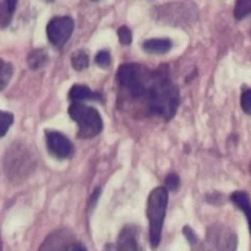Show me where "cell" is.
Listing matches in <instances>:
<instances>
[{"label": "cell", "mask_w": 251, "mask_h": 251, "mask_svg": "<svg viewBox=\"0 0 251 251\" xmlns=\"http://www.w3.org/2000/svg\"><path fill=\"white\" fill-rule=\"evenodd\" d=\"M12 124H13V115L0 110V138L6 135V132L12 126Z\"/></svg>", "instance_id": "obj_16"}, {"label": "cell", "mask_w": 251, "mask_h": 251, "mask_svg": "<svg viewBox=\"0 0 251 251\" xmlns=\"http://www.w3.org/2000/svg\"><path fill=\"white\" fill-rule=\"evenodd\" d=\"M118 35H119V41L122 43V44H129L131 43V40H132V34H131V31H129V28L128 26H121L119 29H118Z\"/></svg>", "instance_id": "obj_18"}, {"label": "cell", "mask_w": 251, "mask_h": 251, "mask_svg": "<svg viewBox=\"0 0 251 251\" xmlns=\"http://www.w3.org/2000/svg\"><path fill=\"white\" fill-rule=\"evenodd\" d=\"M46 143L49 151L57 159H66L74 153L72 143L63 134L56 131H46Z\"/></svg>", "instance_id": "obj_6"}, {"label": "cell", "mask_w": 251, "mask_h": 251, "mask_svg": "<svg viewBox=\"0 0 251 251\" xmlns=\"http://www.w3.org/2000/svg\"><path fill=\"white\" fill-rule=\"evenodd\" d=\"M90 65V59L88 54L84 50H78L74 56H72V66L76 71H82Z\"/></svg>", "instance_id": "obj_14"}, {"label": "cell", "mask_w": 251, "mask_h": 251, "mask_svg": "<svg viewBox=\"0 0 251 251\" xmlns=\"http://www.w3.org/2000/svg\"><path fill=\"white\" fill-rule=\"evenodd\" d=\"M31 154H25V151L18 147V149H13V150H9L7 151V156H6V172L9 175V178H13L16 174L18 176L24 178L22 175V171H31Z\"/></svg>", "instance_id": "obj_5"}, {"label": "cell", "mask_w": 251, "mask_h": 251, "mask_svg": "<svg viewBox=\"0 0 251 251\" xmlns=\"http://www.w3.org/2000/svg\"><path fill=\"white\" fill-rule=\"evenodd\" d=\"M47 62V54L44 50L38 49V50H32L29 54H28V65L31 69H38L41 66H44Z\"/></svg>", "instance_id": "obj_12"}, {"label": "cell", "mask_w": 251, "mask_h": 251, "mask_svg": "<svg viewBox=\"0 0 251 251\" xmlns=\"http://www.w3.org/2000/svg\"><path fill=\"white\" fill-rule=\"evenodd\" d=\"M16 3L18 0H3L0 1V26L6 28L10 21H12V15L16 9Z\"/></svg>", "instance_id": "obj_10"}, {"label": "cell", "mask_w": 251, "mask_h": 251, "mask_svg": "<svg viewBox=\"0 0 251 251\" xmlns=\"http://www.w3.org/2000/svg\"><path fill=\"white\" fill-rule=\"evenodd\" d=\"M100 94L91 91L87 85L75 84L69 91V100L71 101H84V100H99Z\"/></svg>", "instance_id": "obj_7"}, {"label": "cell", "mask_w": 251, "mask_h": 251, "mask_svg": "<svg viewBox=\"0 0 251 251\" xmlns=\"http://www.w3.org/2000/svg\"><path fill=\"white\" fill-rule=\"evenodd\" d=\"M231 200L234 201V204H235L237 207H240V209L244 212V215H246V218H247V221H249V226H250L251 232V201L250 199H249V196H247V193H244V191H237V193H234V194L231 196Z\"/></svg>", "instance_id": "obj_9"}, {"label": "cell", "mask_w": 251, "mask_h": 251, "mask_svg": "<svg viewBox=\"0 0 251 251\" xmlns=\"http://www.w3.org/2000/svg\"><path fill=\"white\" fill-rule=\"evenodd\" d=\"M166 206H168V188L163 187L154 188L149 197V204H147V216L150 221V244L153 249L159 246L162 238Z\"/></svg>", "instance_id": "obj_2"}, {"label": "cell", "mask_w": 251, "mask_h": 251, "mask_svg": "<svg viewBox=\"0 0 251 251\" xmlns=\"http://www.w3.org/2000/svg\"><path fill=\"white\" fill-rule=\"evenodd\" d=\"M12 74H13V66L9 62L0 59V91L7 85V82L12 78Z\"/></svg>", "instance_id": "obj_13"}, {"label": "cell", "mask_w": 251, "mask_h": 251, "mask_svg": "<svg viewBox=\"0 0 251 251\" xmlns=\"http://www.w3.org/2000/svg\"><path fill=\"white\" fill-rule=\"evenodd\" d=\"M234 15L237 19H243L251 15V0H237Z\"/></svg>", "instance_id": "obj_15"}, {"label": "cell", "mask_w": 251, "mask_h": 251, "mask_svg": "<svg viewBox=\"0 0 251 251\" xmlns=\"http://www.w3.org/2000/svg\"><path fill=\"white\" fill-rule=\"evenodd\" d=\"M165 182H166V188H168L169 191H175V190H178V187H179V178H178V175H175V174L168 175L166 179H165Z\"/></svg>", "instance_id": "obj_20"}, {"label": "cell", "mask_w": 251, "mask_h": 251, "mask_svg": "<svg viewBox=\"0 0 251 251\" xmlns=\"http://www.w3.org/2000/svg\"><path fill=\"white\" fill-rule=\"evenodd\" d=\"M110 62H112V59H110V54H109L107 50H101V51L97 53V56H96V63H97L100 68H107V66L110 65Z\"/></svg>", "instance_id": "obj_17"}, {"label": "cell", "mask_w": 251, "mask_h": 251, "mask_svg": "<svg viewBox=\"0 0 251 251\" xmlns=\"http://www.w3.org/2000/svg\"><path fill=\"white\" fill-rule=\"evenodd\" d=\"M118 249H119V250H137V249H138L132 228H128V226H126V228L121 232L119 243H118Z\"/></svg>", "instance_id": "obj_11"}, {"label": "cell", "mask_w": 251, "mask_h": 251, "mask_svg": "<svg viewBox=\"0 0 251 251\" xmlns=\"http://www.w3.org/2000/svg\"><path fill=\"white\" fill-rule=\"evenodd\" d=\"M140 99L146 101V107L150 115L160 116L166 121L175 115L179 103L178 90L171 82L165 68L147 71L144 90Z\"/></svg>", "instance_id": "obj_1"}, {"label": "cell", "mask_w": 251, "mask_h": 251, "mask_svg": "<svg viewBox=\"0 0 251 251\" xmlns=\"http://www.w3.org/2000/svg\"><path fill=\"white\" fill-rule=\"evenodd\" d=\"M172 47V41L169 38H151L143 43V49L147 53H166Z\"/></svg>", "instance_id": "obj_8"}, {"label": "cell", "mask_w": 251, "mask_h": 251, "mask_svg": "<svg viewBox=\"0 0 251 251\" xmlns=\"http://www.w3.org/2000/svg\"><path fill=\"white\" fill-rule=\"evenodd\" d=\"M184 232H185V235H188V241L190 243H197V238H196V235L194 234H191V231H190V228L188 226H185V229H184Z\"/></svg>", "instance_id": "obj_21"}, {"label": "cell", "mask_w": 251, "mask_h": 251, "mask_svg": "<svg viewBox=\"0 0 251 251\" xmlns=\"http://www.w3.org/2000/svg\"><path fill=\"white\" fill-rule=\"evenodd\" d=\"M241 106H243V110L246 113L251 115V88L246 90L243 93V97H241Z\"/></svg>", "instance_id": "obj_19"}, {"label": "cell", "mask_w": 251, "mask_h": 251, "mask_svg": "<svg viewBox=\"0 0 251 251\" xmlns=\"http://www.w3.org/2000/svg\"><path fill=\"white\" fill-rule=\"evenodd\" d=\"M72 31H74V21L69 16L53 18L47 24V37L50 43L57 49L66 44V41L72 35Z\"/></svg>", "instance_id": "obj_4"}, {"label": "cell", "mask_w": 251, "mask_h": 251, "mask_svg": "<svg viewBox=\"0 0 251 251\" xmlns=\"http://www.w3.org/2000/svg\"><path fill=\"white\" fill-rule=\"evenodd\" d=\"M69 116L78 124L79 138H93L103 129V119L94 107H88L81 101H72L69 106Z\"/></svg>", "instance_id": "obj_3"}]
</instances>
